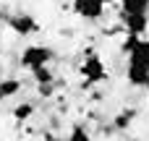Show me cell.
I'll return each mask as SVG.
<instances>
[{
    "instance_id": "obj_3",
    "label": "cell",
    "mask_w": 149,
    "mask_h": 141,
    "mask_svg": "<svg viewBox=\"0 0 149 141\" xmlns=\"http://www.w3.org/2000/svg\"><path fill=\"white\" fill-rule=\"evenodd\" d=\"M79 71H81V76H84L86 84H102V81L107 78V65H105L102 58L94 55V52H89V55L84 58V63H81Z\"/></svg>"
},
{
    "instance_id": "obj_10",
    "label": "cell",
    "mask_w": 149,
    "mask_h": 141,
    "mask_svg": "<svg viewBox=\"0 0 149 141\" xmlns=\"http://www.w3.org/2000/svg\"><path fill=\"white\" fill-rule=\"evenodd\" d=\"M0 92H3L5 99H8V97H16V94L21 92V81H18V78H3V81H0Z\"/></svg>"
},
{
    "instance_id": "obj_7",
    "label": "cell",
    "mask_w": 149,
    "mask_h": 141,
    "mask_svg": "<svg viewBox=\"0 0 149 141\" xmlns=\"http://www.w3.org/2000/svg\"><path fill=\"white\" fill-rule=\"evenodd\" d=\"M123 26L128 34H144L149 29V13H123Z\"/></svg>"
},
{
    "instance_id": "obj_13",
    "label": "cell",
    "mask_w": 149,
    "mask_h": 141,
    "mask_svg": "<svg viewBox=\"0 0 149 141\" xmlns=\"http://www.w3.org/2000/svg\"><path fill=\"white\" fill-rule=\"evenodd\" d=\"M71 141H92V136H89V131L86 128H81V126H76L73 131H71V136H68Z\"/></svg>"
},
{
    "instance_id": "obj_8",
    "label": "cell",
    "mask_w": 149,
    "mask_h": 141,
    "mask_svg": "<svg viewBox=\"0 0 149 141\" xmlns=\"http://www.w3.org/2000/svg\"><path fill=\"white\" fill-rule=\"evenodd\" d=\"M120 13H149V0H120Z\"/></svg>"
},
{
    "instance_id": "obj_1",
    "label": "cell",
    "mask_w": 149,
    "mask_h": 141,
    "mask_svg": "<svg viewBox=\"0 0 149 141\" xmlns=\"http://www.w3.org/2000/svg\"><path fill=\"white\" fill-rule=\"evenodd\" d=\"M120 50L128 55V63H139L149 68V39H144L141 34H128Z\"/></svg>"
},
{
    "instance_id": "obj_9",
    "label": "cell",
    "mask_w": 149,
    "mask_h": 141,
    "mask_svg": "<svg viewBox=\"0 0 149 141\" xmlns=\"http://www.w3.org/2000/svg\"><path fill=\"white\" fill-rule=\"evenodd\" d=\"M31 115H34V105H31V102H21V105L13 107V118H16L18 123H26Z\"/></svg>"
},
{
    "instance_id": "obj_2",
    "label": "cell",
    "mask_w": 149,
    "mask_h": 141,
    "mask_svg": "<svg viewBox=\"0 0 149 141\" xmlns=\"http://www.w3.org/2000/svg\"><path fill=\"white\" fill-rule=\"evenodd\" d=\"M52 58H55V52H52L50 47H45V44H31V47H26V50L21 52V68L34 71V68L47 65Z\"/></svg>"
},
{
    "instance_id": "obj_11",
    "label": "cell",
    "mask_w": 149,
    "mask_h": 141,
    "mask_svg": "<svg viewBox=\"0 0 149 141\" xmlns=\"http://www.w3.org/2000/svg\"><path fill=\"white\" fill-rule=\"evenodd\" d=\"M31 76H34V81H37V84H52V81H55V76H52V71H50L47 65L34 68V71H31Z\"/></svg>"
},
{
    "instance_id": "obj_16",
    "label": "cell",
    "mask_w": 149,
    "mask_h": 141,
    "mask_svg": "<svg viewBox=\"0 0 149 141\" xmlns=\"http://www.w3.org/2000/svg\"><path fill=\"white\" fill-rule=\"evenodd\" d=\"M102 3H113V0H102Z\"/></svg>"
},
{
    "instance_id": "obj_12",
    "label": "cell",
    "mask_w": 149,
    "mask_h": 141,
    "mask_svg": "<svg viewBox=\"0 0 149 141\" xmlns=\"http://www.w3.org/2000/svg\"><path fill=\"white\" fill-rule=\"evenodd\" d=\"M134 115H136V113H134L131 107H128V110H120V113L115 115V120H113L115 128H128V126L134 123Z\"/></svg>"
},
{
    "instance_id": "obj_5",
    "label": "cell",
    "mask_w": 149,
    "mask_h": 141,
    "mask_svg": "<svg viewBox=\"0 0 149 141\" xmlns=\"http://www.w3.org/2000/svg\"><path fill=\"white\" fill-rule=\"evenodd\" d=\"M8 26H10L16 34H21V37H31V34L39 31V24H37L29 13H13V16H8Z\"/></svg>"
},
{
    "instance_id": "obj_17",
    "label": "cell",
    "mask_w": 149,
    "mask_h": 141,
    "mask_svg": "<svg viewBox=\"0 0 149 141\" xmlns=\"http://www.w3.org/2000/svg\"><path fill=\"white\" fill-rule=\"evenodd\" d=\"M0 18H3V10H0Z\"/></svg>"
},
{
    "instance_id": "obj_14",
    "label": "cell",
    "mask_w": 149,
    "mask_h": 141,
    "mask_svg": "<svg viewBox=\"0 0 149 141\" xmlns=\"http://www.w3.org/2000/svg\"><path fill=\"white\" fill-rule=\"evenodd\" d=\"M50 141H71V139H63V136H52Z\"/></svg>"
},
{
    "instance_id": "obj_4",
    "label": "cell",
    "mask_w": 149,
    "mask_h": 141,
    "mask_svg": "<svg viewBox=\"0 0 149 141\" xmlns=\"http://www.w3.org/2000/svg\"><path fill=\"white\" fill-rule=\"evenodd\" d=\"M105 5L107 3H102V0H73V13L86 21H97V18H102Z\"/></svg>"
},
{
    "instance_id": "obj_6",
    "label": "cell",
    "mask_w": 149,
    "mask_h": 141,
    "mask_svg": "<svg viewBox=\"0 0 149 141\" xmlns=\"http://www.w3.org/2000/svg\"><path fill=\"white\" fill-rule=\"evenodd\" d=\"M126 78H128V84H131V86L149 89V68H147V65L128 63V68H126Z\"/></svg>"
},
{
    "instance_id": "obj_15",
    "label": "cell",
    "mask_w": 149,
    "mask_h": 141,
    "mask_svg": "<svg viewBox=\"0 0 149 141\" xmlns=\"http://www.w3.org/2000/svg\"><path fill=\"white\" fill-rule=\"evenodd\" d=\"M3 99H5V97H3V92H0V102H3Z\"/></svg>"
}]
</instances>
